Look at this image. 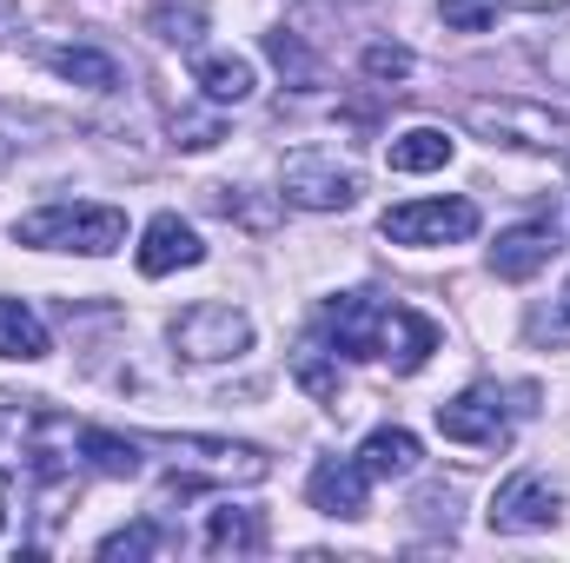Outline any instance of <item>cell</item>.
Segmentation results:
<instances>
[{"label": "cell", "mask_w": 570, "mask_h": 563, "mask_svg": "<svg viewBox=\"0 0 570 563\" xmlns=\"http://www.w3.org/2000/svg\"><path fill=\"white\" fill-rule=\"evenodd\" d=\"M20 246L40 253H80V259H107L127 246V213L120 206H40L13 226Z\"/></svg>", "instance_id": "cell-1"}, {"label": "cell", "mask_w": 570, "mask_h": 563, "mask_svg": "<svg viewBox=\"0 0 570 563\" xmlns=\"http://www.w3.org/2000/svg\"><path fill=\"white\" fill-rule=\"evenodd\" d=\"M464 127L484 134L491 146H524V152H551V146L570 140V120L538 107V100H471Z\"/></svg>", "instance_id": "cell-2"}, {"label": "cell", "mask_w": 570, "mask_h": 563, "mask_svg": "<svg viewBox=\"0 0 570 563\" xmlns=\"http://www.w3.org/2000/svg\"><path fill=\"white\" fill-rule=\"evenodd\" d=\"M279 192L292 206H305V213H345V206L365 192V179H358L352 159H338V152H325V146H305V152L285 159Z\"/></svg>", "instance_id": "cell-3"}, {"label": "cell", "mask_w": 570, "mask_h": 563, "mask_svg": "<svg viewBox=\"0 0 570 563\" xmlns=\"http://www.w3.org/2000/svg\"><path fill=\"white\" fill-rule=\"evenodd\" d=\"M253 345V318L239 312V305H193V312H179L173 318V352L186 358V365H226V358H239Z\"/></svg>", "instance_id": "cell-4"}, {"label": "cell", "mask_w": 570, "mask_h": 563, "mask_svg": "<svg viewBox=\"0 0 570 563\" xmlns=\"http://www.w3.org/2000/svg\"><path fill=\"white\" fill-rule=\"evenodd\" d=\"M159 451H173L179 471H199V477H219V484H266L273 477V457L259 444H233V437H153Z\"/></svg>", "instance_id": "cell-5"}, {"label": "cell", "mask_w": 570, "mask_h": 563, "mask_svg": "<svg viewBox=\"0 0 570 563\" xmlns=\"http://www.w3.org/2000/svg\"><path fill=\"white\" fill-rule=\"evenodd\" d=\"M379 226L392 246H464L478 233V206L471 199H405Z\"/></svg>", "instance_id": "cell-6"}, {"label": "cell", "mask_w": 570, "mask_h": 563, "mask_svg": "<svg viewBox=\"0 0 570 563\" xmlns=\"http://www.w3.org/2000/svg\"><path fill=\"white\" fill-rule=\"evenodd\" d=\"M491 531L498 537H531V531H551L558 517H564V497L551 491V477H538V471H518V477H504L498 484V497H491Z\"/></svg>", "instance_id": "cell-7"}, {"label": "cell", "mask_w": 570, "mask_h": 563, "mask_svg": "<svg viewBox=\"0 0 570 563\" xmlns=\"http://www.w3.org/2000/svg\"><path fill=\"white\" fill-rule=\"evenodd\" d=\"M438 431L451 444H471V451H504L511 444V412H504V398L491 385H471V392L438 405Z\"/></svg>", "instance_id": "cell-8"}, {"label": "cell", "mask_w": 570, "mask_h": 563, "mask_svg": "<svg viewBox=\"0 0 570 563\" xmlns=\"http://www.w3.org/2000/svg\"><path fill=\"white\" fill-rule=\"evenodd\" d=\"M379 318H385V298L338 292V298H325L318 332L332 338V358H379Z\"/></svg>", "instance_id": "cell-9"}, {"label": "cell", "mask_w": 570, "mask_h": 563, "mask_svg": "<svg viewBox=\"0 0 570 563\" xmlns=\"http://www.w3.org/2000/svg\"><path fill=\"white\" fill-rule=\"evenodd\" d=\"M365 491H372V477H365V464L358 457H318L312 464V477H305V497H312V511H325V517H365Z\"/></svg>", "instance_id": "cell-10"}, {"label": "cell", "mask_w": 570, "mask_h": 563, "mask_svg": "<svg viewBox=\"0 0 570 563\" xmlns=\"http://www.w3.org/2000/svg\"><path fill=\"white\" fill-rule=\"evenodd\" d=\"M134 259H140L146 279H166V273H179V266H199L206 246H199V233H193L179 213H153L146 233H140V246H134Z\"/></svg>", "instance_id": "cell-11"}, {"label": "cell", "mask_w": 570, "mask_h": 563, "mask_svg": "<svg viewBox=\"0 0 570 563\" xmlns=\"http://www.w3.org/2000/svg\"><path fill=\"white\" fill-rule=\"evenodd\" d=\"M431 352H438V325H431L425 312L385 305V318H379V358H385L392 372H425Z\"/></svg>", "instance_id": "cell-12"}, {"label": "cell", "mask_w": 570, "mask_h": 563, "mask_svg": "<svg viewBox=\"0 0 570 563\" xmlns=\"http://www.w3.org/2000/svg\"><path fill=\"white\" fill-rule=\"evenodd\" d=\"M551 253H558V233H551V219H524V226H511V233H498V246H491V273L498 279H538L544 266H551Z\"/></svg>", "instance_id": "cell-13"}, {"label": "cell", "mask_w": 570, "mask_h": 563, "mask_svg": "<svg viewBox=\"0 0 570 563\" xmlns=\"http://www.w3.org/2000/svg\"><path fill=\"white\" fill-rule=\"evenodd\" d=\"M193 87H199L213 107H239V100H253L259 73H253L246 53H193Z\"/></svg>", "instance_id": "cell-14"}, {"label": "cell", "mask_w": 570, "mask_h": 563, "mask_svg": "<svg viewBox=\"0 0 570 563\" xmlns=\"http://www.w3.org/2000/svg\"><path fill=\"white\" fill-rule=\"evenodd\" d=\"M358 464H365V477H412L419 471V437L405 424H379L358 444Z\"/></svg>", "instance_id": "cell-15"}, {"label": "cell", "mask_w": 570, "mask_h": 563, "mask_svg": "<svg viewBox=\"0 0 570 563\" xmlns=\"http://www.w3.org/2000/svg\"><path fill=\"white\" fill-rule=\"evenodd\" d=\"M451 152H458V140L444 127H405V134H392V146H385L392 172H438V166H451Z\"/></svg>", "instance_id": "cell-16"}, {"label": "cell", "mask_w": 570, "mask_h": 563, "mask_svg": "<svg viewBox=\"0 0 570 563\" xmlns=\"http://www.w3.org/2000/svg\"><path fill=\"white\" fill-rule=\"evenodd\" d=\"M259 551H266L259 511H213V524H206V557H259Z\"/></svg>", "instance_id": "cell-17"}, {"label": "cell", "mask_w": 570, "mask_h": 563, "mask_svg": "<svg viewBox=\"0 0 570 563\" xmlns=\"http://www.w3.org/2000/svg\"><path fill=\"white\" fill-rule=\"evenodd\" d=\"M80 457L100 471V477H140V437H120V431H100V424H80Z\"/></svg>", "instance_id": "cell-18"}, {"label": "cell", "mask_w": 570, "mask_h": 563, "mask_svg": "<svg viewBox=\"0 0 570 563\" xmlns=\"http://www.w3.org/2000/svg\"><path fill=\"white\" fill-rule=\"evenodd\" d=\"M0 358H20V365L47 358V325H40V312L20 305V298H0Z\"/></svg>", "instance_id": "cell-19"}, {"label": "cell", "mask_w": 570, "mask_h": 563, "mask_svg": "<svg viewBox=\"0 0 570 563\" xmlns=\"http://www.w3.org/2000/svg\"><path fill=\"white\" fill-rule=\"evenodd\" d=\"M47 67L60 80H73V87H94V93H114L120 87V60L114 53H94V47H53Z\"/></svg>", "instance_id": "cell-20"}, {"label": "cell", "mask_w": 570, "mask_h": 563, "mask_svg": "<svg viewBox=\"0 0 570 563\" xmlns=\"http://www.w3.org/2000/svg\"><path fill=\"white\" fill-rule=\"evenodd\" d=\"M33 444H40V412L0 405V471H33Z\"/></svg>", "instance_id": "cell-21"}, {"label": "cell", "mask_w": 570, "mask_h": 563, "mask_svg": "<svg viewBox=\"0 0 570 563\" xmlns=\"http://www.w3.org/2000/svg\"><path fill=\"white\" fill-rule=\"evenodd\" d=\"M266 53H273V67L285 73V87H298V93L325 87V67L305 53V40H298V33H266Z\"/></svg>", "instance_id": "cell-22"}, {"label": "cell", "mask_w": 570, "mask_h": 563, "mask_svg": "<svg viewBox=\"0 0 570 563\" xmlns=\"http://www.w3.org/2000/svg\"><path fill=\"white\" fill-rule=\"evenodd\" d=\"M292 378H298L318 405H332V412H338V365H325V352H318V345H305V352L292 358Z\"/></svg>", "instance_id": "cell-23"}, {"label": "cell", "mask_w": 570, "mask_h": 563, "mask_svg": "<svg viewBox=\"0 0 570 563\" xmlns=\"http://www.w3.org/2000/svg\"><path fill=\"white\" fill-rule=\"evenodd\" d=\"M159 551H166L159 524H127V531L100 537V557H159Z\"/></svg>", "instance_id": "cell-24"}, {"label": "cell", "mask_w": 570, "mask_h": 563, "mask_svg": "<svg viewBox=\"0 0 570 563\" xmlns=\"http://www.w3.org/2000/svg\"><path fill=\"white\" fill-rule=\"evenodd\" d=\"M498 7H504V0H438V20H444L451 33H484V27L498 20Z\"/></svg>", "instance_id": "cell-25"}, {"label": "cell", "mask_w": 570, "mask_h": 563, "mask_svg": "<svg viewBox=\"0 0 570 563\" xmlns=\"http://www.w3.org/2000/svg\"><path fill=\"white\" fill-rule=\"evenodd\" d=\"M226 140V127H219V113H173V146H186V152H206V146Z\"/></svg>", "instance_id": "cell-26"}, {"label": "cell", "mask_w": 570, "mask_h": 563, "mask_svg": "<svg viewBox=\"0 0 570 563\" xmlns=\"http://www.w3.org/2000/svg\"><path fill=\"white\" fill-rule=\"evenodd\" d=\"M372 80H405L412 73V53L405 47H392V40H379V47H365V60H358Z\"/></svg>", "instance_id": "cell-27"}, {"label": "cell", "mask_w": 570, "mask_h": 563, "mask_svg": "<svg viewBox=\"0 0 570 563\" xmlns=\"http://www.w3.org/2000/svg\"><path fill=\"white\" fill-rule=\"evenodd\" d=\"M538 67H544V73H551L558 87H570V27H558V33H551V40L538 47Z\"/></svg>", "instance_id": "cell-28"}, {"label": "cell", "mask_w": 570, "mask_h": 563, "mask_svg": "<svg viewBox=\"0 0 570 563\" xmlns=\"http://www.w3.org/2000/svg\"><path fill=\"white\" fill-rule=\"evenodd\" d=\"M504 7H564V0H504Z\"/></svg>", "instance_id": "cell-29"}, {"label": "cell", "mask_w": 570, "mask_h": 563, "mask_svg": "<svg viewBox=\"0 0 570 563\" xmlns=\"http://www.w3.org/2000/svg\"><path fill=\"white\" fill-rule=\"evenodd\" d=\"M312 7H372V0H312Z\"/></svg>", "instance_id": "cell-30"}, {"label": "cell", "mask_w": 570, "mask_h": 563, "mask_svg": "<svg viewBox=\"0 0 570 563\" xmlns=\"http://www.w3.org/2000/svg\"><path fill=\"white\" fill-rule=\"evenodd\" d=\"M564 318H570V279H564Z\"/></svg>", "instance_id": "cell-31"}, {"label": "cell", "mask_w": 570, "mask_h": 563, "mask_svg": "<svg viewBox=\"0 0 570 563\" xmlns=\"http://www.w3.org/2000/svg\"><path fill=\"white\" fill-rule=\"evenodd\" d=\"M0 517H7V504H0Z\"/></svg>", "instance_id": "cell-32"}]
</instances>
